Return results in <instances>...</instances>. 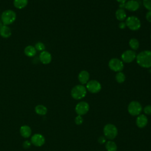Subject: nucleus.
Masks as SVG:
<instances>
[{"mask_svg":"<svg viewBox=\"0 0 151 151\" xmlns=\"http://www.w3.org/2000/svg\"><path fill=\"white\" fill-rule=\"evenodd\" d=\"M0 35L5 38H9L11 35V31L9 27L2 25L0 27Z\"/></svg>","mask_w":151,"mask_h":151,"instance_id":"16","label":"nucleus"},{"mask_svg":"<svg viewBox=\"0 0 151 151\" xmlns=\"http://www.w3.org/2000/svg\"><path fill=\"white\" fill-rule=\"evenodd\" d=\"M87 93L86 88L83 85H77L74 86L71 91V95L76 100H80L84 98Z\"/></svg>","mask_w":151,"mask_h":151,"instance_id":"3","label":"nucleus"},{"mask_svg":"<svg viewBox=\"0 0 151 151\" xmlns=\"http://www.w3.org/2000/svg\"><path fill=\"white\" fill-rule=\"evenodd\" d=\"M106 149L107 151H116L117 145L116 144L111 140H109L106 143Z\"/></svg>","mask_w":151,"mask_h":151,"instance_id":"22","label":"nucleus"},{"mask_svg":"<svg viewBox=\"0 0 151 151\" xmlns=\"http://www.w3.org/2000/svg\"><path fill=\"white\" fill-rule=\"evenodd\" d=\"M127 110L130 114L132 116H138L142 111V107L139 102L132 101L129 103Z\"/></svg>","mask_w":151,"mask_h":151,"instance_id":"6","label":"nucleus"},{"mask_svg":"<svg viewBox=\"0 0 151 151\" xmlns=\"http://www.w3.org/2000/svg\"><path fill=\"white\" fill-rule=\"evenodd\" d=\"M143 111L146 114L151 115V106L147 105L143 109Z\"/></svg>","mask_w":151,"mask_h":151,"instance_id":"28","label":"nucleus"},{"mask_svg":"<svg viewBox=\"0 0 151 151\" xmlns=\"http://www.w3.org/2000/svg\"><path fill=\"white\" fill-rule=\"evenodd\" d=\"M129 46L133 50H137L139 47V42L136 38H132L130 40L129 42Z\"/></svg>","mask_w":151,"mask_h":151,"instance_id":"23","label":"nucleus"},{"mask_svg":"<svg viewBox=\"0 0 151 151\" xmlns=\"http://www.w3.org/2000/svg\"><path fill=\"white\" fill-rule=\"evenodd\" d=\"M126 27V23L124 22H120L119 24V27L120 28V29H124Z\"/></svg>","mask_w":151,"mask_h":151,"instance_id":"32","label":"nucleus"},{"mask_svg":"<svg viewBox=\"0 0 151 151\" xmlns=\"http://www.w3.org/2000/svg\"><path fill=\"white\" fill-rule=\"evenodd\" d=\"M146 18L147 21L151 22V11H148L146 14Z\"/></svg>","mask_w":151,"mask_h":151,"instance_id":"30","label":"nucleus"},{"mask_svg":"<svg viewBox=\"0 0 151 151\" xmlns=\"http://www.w3.org/2000/svg\"><path fill=\"white\" fill-rule=\"evenodd\" d=\"M115 78H116V80L119 83H123L125 81V79H126L125 75L121 71L118 72L116 74Z\"/></svg>","mask_w":151,"mask_h":151,"instance_id":"24","label":"nucleus"},{"mask_svg":"<svg viewBox=\"0 0 151 151\" xmlns=\"http://www.w3.org/2000/svg\"><path fill=\"white\" fill-rule=\"evenodd\" d=\"M98 142L100 144H103L104 143L106 142V138L105 136H100L99 139H98Z\"/></svg>","mask_w":151,"mask_h":151,"instance_id":"29","label":"nucleus"},{"mask_svg":"<svg viewBox=\"0 0 151 151\" xmlns=\"http://www.w3.org/2000/svg\"><path fill=\"white\" fill-rule=\"evenodd\" d=\"M115 15L116 18L120 21H123L126 18V14L123 9L119 8V9H117Z\"/></svg>","mask_w":151,"mask_h":151,"instance_id":"20","label":"nucleus"},{"mask_svg":"<svg viewBox=\"0 0 151 151\" xmlns=\"http://www.w3.org/2000/svg\"><path fill=\"white\" fill-rule=\"evenodd\" d=\"M15 12L11 9L4 11L1 14V21L3 25H8L12 24L16 19Z\"/></svg>","mask_w":151,"mask_h":151,"instance_id":"2","label":"nucleus"},{"mask_svg":"<svg viewBox=\"0 0 151 151\" xmlns=\"http://www.w3.org/2000/svg\"><path fill=\"white\" fill-rule=\"evenodd\" d=\"M136 57V53L134 51L128 50L123 52L122 54L121 58L122 61L124 63H129L132 62Z\"/></svg>","mask_w":151,"mask_h":151,"instance_id":"9","label":"nucleus"},{"mask_svg":"<svg viewBox=\"0 0 151 151\" xmlns=\"http://www.w3.org/2000/svg\"><path fill=\"white\" fill-rule=\"evenodd\" d=\"M90 75L88 71L86 70H83L80 72L78 76V79L81 84H87L89 80Z\"/></svg>","mask_w":151,"mask_h":151,"instance_id":"15","label":"nucleus"},{"mask_svg":"<svg viewBox=\"0 0 151 151\" xmlns=\"http://www.w3.org/2000/svg\"><path fill=\"white\" fill-rule=\"evenodd\" d=\"M147 118L145 114H139L136 118V123L138 127L143 128L147 124Z\"/></svg>","mask_w":151,"mask_h":151,"instance_id":"14","label":"nucleus"},{"mask_svg":"<svg viewBox=\"0 0 151 151\" xmlns=\"http://www.w3.org/2000/svg\"><path fill=\"white\" fill-rule=\"evenodd\" d=\"M126 25L132 31L138 30L141 26L140 21L139 19L134 16H130L126 18Z\"/></svg>","mask_w":151,"mask_h":151,"instance_id":"5","label":"nucleus"},{"mask_svg":"<svg viewBox=\"0 0 151 151\" xmlns=\"http://www.w3.org/2000/svg\"><path fill=\"white\" fill-rule=\"evenodd\" d=\"M75 110L78 115H84L89 110V105L86 101H80L76 106Z\"/></svg>","mask_w":151,"mask_h":151,"instance_id":"10","label":"nucleus"},{"mask_svg":"<svg viewBox=\"0 0 151 151\" xmlns=\"http://www.w3.org/2000/svg\"><path fill=\"white\" fill-rule=\"evenodd\" d=\"M28 0H14V6L19 9L24 8L28 4Z\"/></svg>","mask_w":151,"mask_h":151,"instance_id":"19","label":"nucleus"},{"mask_svg":"<svg viewBox=\"0 0 151 151\" xmlns=\"http://www.w3.org/2000/svg\"><path fill=\"white\" fill-rule=\"evenodd\" d=\"M116 1L120 4H123V3H125L127 0H116Z\"/></svg>","mask_w":151,"mask_h":151,"instance_id":"33","label":"nucleus"},{"mask_svg":"<svg viewBox=\"0 0 151 151\" xmlns=\"http://www.w3.org/2000/svg\"><path fill=\"white\" fill-rule=\"evenodd\" d=\"M136 1H137V0H136Z\"/></svg>","mask_w":151,"mask_h":151,"instance_id":"36","label":"nucleus"},{"mask_svg":"<svg viewBox=\"0 0 151 151\" xmlns=\"http://www.w3.org/2000/svg\"><path fill=\"white\" fill-rule=\"evenodd\" d=\"M36 49L37 51H44L45 47L44 43L41 42H38L35 44V47H34Z\"/></svg>","mask_w":151,"mask_h":151,"instance_id":"25","label":"nucleus"},{"mask_svg":"<svg viewBox=\"0 0 151 151\" xmlns=\"http://www.w3.org/2000/svg\"><path fill=\"white\" fill-rule=\"evenodd\" d=\"M30 146H31V143H30L29 141L27 140V141H25V142H24V143H23V147H24V148L27 149V148H29Z\"/></svg>","mask_w":151,"mask_h":151,"instance_id":"31","label":"nucleus"},{"mask_svg":"<svg viewBox=\"0 0 151 151\" xmlns=\"http://www.w3.org/2000/svg\"><path fill=\"white\" fill-rule=\"evenodd\" d=\"M39 59L40 61L44 64H48L52 60L51 54L47 51H41L39 55Z\"/></svg>","mask_w":151,"mask_h":151,"instance_id":"12","label":"nucleus"},{"mask_svg":"<svg viewBox=\"0 0 151 151\" xmlns=\"http://www.w3.org/2000/svg\"><path fill=\"white\" fill-rule=\"evenodd\" d=\"M109 67L111 70L114 71L120 72L123 70L124 68V64L122 60L116 58H114L109 61Z\"/></svg>","mask_w":151,"mask_h":151,"instance_id":"7","label":"nucleus"},{"mask_svg":"<svg viewBox=\"0 0 151 151\" xmlns=\"http://www.w3.org/2000/svg\"><path fill=\"white\" fill-rule=\"evenodd\" d=\"M143 4L146 9L151 11V0H143Z\"/></svg>","mask_w":151,"mask_h":151,"instance_id":"26","label":"nucleus"},{"mask_svg":"<svg viewBox=\"0 0 151 151\" xmlns=\"http://www.w3.org/2000/svg\"><path fill=\"white\" fill-rule=\"evenodd\" d=\"M103 132L106 139L113 140L117 136L118 130L117 127L114 124H107L104 127Z\"/></svg>","mask_w":151,"mask_h":151,"instance_id":"4","label":"nucleus"},{"mask_svg":"<svg viewBox=\"0 0 151 151\" xmlns=\"http://www.w3.org/2000/svg\"><path fill=\"white\" fill-rule=\"evenodd\" d=\"M2 25H3V24H2V22H1V21H0V27H1V26H2Z\"/></svg>","mask_w":151,"mask_h":151,"instance_id":"34","label":"nucleus"},{"mask_svg":"<svg viewBox=\"0 0 151 151\" xmlns=\"http://www.w3.org/2000/svg\"><path fill=\"white\" fill-rule=\"evenodd\" d=\"M24 54L29 57H32L37 54L35 48L32 45H28L24 49Z\"/></svg>","mask_w":151,"mask_h":151,"instance_id":"18","label":"nucleus"},{"mask_svg":"<svg viewBox=\"0 0 151 151\" xmlns=\"http://www.w3.org/2000/svg\"><path fill=\"white\" fill-rule=\"evenodd\" d=\"M124 8L130 11H137L139 8V3L136 0H130L124 3Z\"/></svg>","mask_w":151,"mask_h":151,"instance_id":"13","label":"nucleus"},{"mask_svg":"<svg viewBox=\"0 0 151 151\" xmlns=\"http://www.w3.org/2000/svg\"><path fill=\"white\" fill-rule=\"evenodd\" d=\"M31 143L35 146H41L45 143V138L41 134H35L31 137Z\"/></svg>","mask_w":151,"mask_h":151,"instance_id":"11","label":"nucleus"},{"mask_svg":"<svg viewBox=\"0 0 151 151\" xmlns=\"http://www.w3.org/2000/svg\"><path fill=\"white\" fill-rule=\"evenodd\" d=\"M150 38H151V34H150Z\"/></svg>","mask_w":151,"mask_h":151,"instance_id":"35","label":"nucleus"},{"mask_svg":"<svg viewBox=\"0 0 151 151\" xmlns=\"http://www.w3.org/2000/svg\"><path fill=\"white\" fill-rule=\"evenodd\" d=\"M74 121H75V123H76V124H77V125H80V124H81L83 123V117H81V116L78 115L76 117Z\"/></svg>","mask_w":151,"mask_h":151,"instance_id":"27","label":"nucleus"},{"mask_svg":"<svg viewBox=\"0 0 151 151\" xmlns=\"http://www.w3.org/2000/svg\"><path fill=\"white\" fill-rule=\"evenodd\" d=\"M19 132H20L21 135L25 138L29 137L31 134V128L28 126H27V125L22 126L20 128Z\"/></svg>","mask_w":151,"mask_h":151,"instance_id":"17","label":"nucleus"},{"mask_svg":"<svg viewBox=\"0 0 151 151\" xmlns=\"http://www.w3.org/2000/svg\"><path fill=\"white\" fill-rule=\"evenodd\" d=\"M136 62L142 67L150 68L151 67V51L145 50L136 55Z\"/></svg>","mask_w":151,"mask_h":151,"instance_id":"1","label":"nucleus"},{"mask_svg":"<svg viewBox=\"0 0 151 151\" xmlns=\"http://www.w3.org/2000/svg\"><path fill=\"white\" fill-rule=\"evenodd\" d=\"M35 111L37 114L42 116L46 114L47 112V109L45 106L43 105L38 104L35 107Z\"/></svg>","mask_w":151,"mask_h":151,"instance_id":"21","label":"nucleus"},{"mask_svg":"<svg viewBox=\"0 0 151 151\" xmlns=\"http://www.w3.org/2000/svg\"><path fill=\"white\" fill-rule=\"evenodd\" d=\"M86 88L89 92L91 93H97L100 91L101 86L98 81L93 80L87 82Z\"/></svg>","mask_w":151,"mask_h":151,"instance_id":"8","label":"nucleus"}]
</instances>
